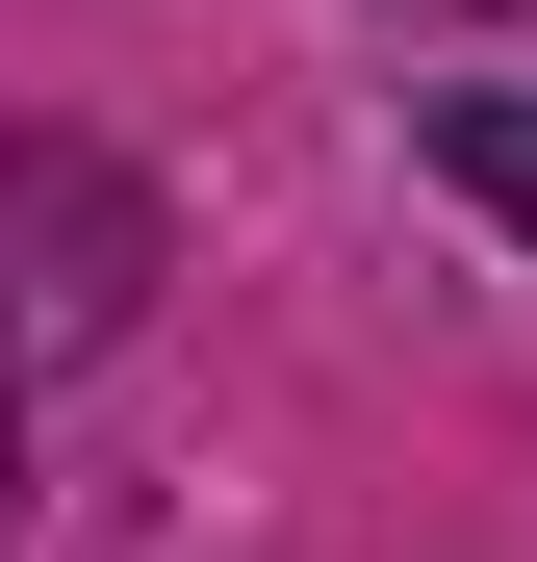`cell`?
Returning a JSON list of instances; mask_svg holds the SVG:
<instances>
[{"mask_svg": "<svg viewBox=\"0 0 537 562\" xmlns=\"http://www.w3.org/2000/svg\"><path fill=\"white\" fill-rule=\"evenodd\" d=\"M0 512H26V384H0Z\"/></svg>", "mask_w": 537, "mask_h": 562, "instance_id": "3", "label": "cell"}, {"mask_svg": "<svg viewBox=\"0 0 537 562\" xmlns=\"http://www.w3.org/2000/svg\"><path fill=\"white\" fill-rule=\"evenodd\" d=\"M435 179H461V205H512V231H537V103H435Z\"/></svg>", "mask_w": 537, "mask_h": 562, "instance_id": "2", "label": "cell"}, {"mask_svg": "<svg viewBox=\"0 0 537 562\" xmlns=\"http://www.w3.org/2000/svg\"><path fill=\"white\" fill-rule=\"evenodd\" d=\"M128 307H154V179L0 128V384H77Z\"/></svg>", "mask_w": 537, "mask_h": 562, "instance_id": "1", "label": "cell"}]
</instances>
